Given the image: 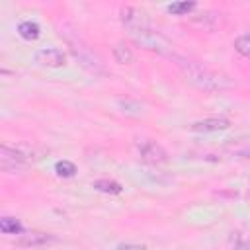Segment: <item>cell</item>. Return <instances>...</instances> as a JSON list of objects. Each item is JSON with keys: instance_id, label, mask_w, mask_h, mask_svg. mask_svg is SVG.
Wrapping results in <instances>:
<instances>
[{"instance_id": "obj_9", "label": "cell", "mask_w": 250, "mask_h": 250, "mask_svg": "<svg viewBox=\"0 0 250 250\" xmlns=\"http://www.w3.org/2000/svg\"><path fill=\"white\" fill-rule=\"evenodd\" d=\"M51 240H53V236L47 232H25V234L16 238V244L23 246V248H31V246H43Z\"/></svg>"}, {"instance_id": "obj_20", "label": "cell", "mask_w": 250, "mask_h": 250, "mask_svg": "<svg viewBox=\"0 0 250 250\" xmlns=\"http://www.w3.org/2000/svg\"><path fill=\"white\" fill-rule=\"evenodd\" d=\"M234 250H250V238H240L234 246Z\"/></svg>"}, {"instance_id": "obj_7", "label": "cell", "mask_w": 250, "mask_h": 250, "mask_svg": "<svg viewBox=\"0 0 250 250\" xmlns=\"http://www.w3.org/2000/svg\"><path fill=\"white\" fill-rule=\"evenodd\" d=\"M229 119L225 117H207V119H199L195 123L189 125V129L193 133H217V131H225L229 129Z\"/></svg>"}, {"instance_id": "obj_13", "label": "cell", "mask_w": 250, "mask_h": 250, "mask_svg": "<svg viewBox=\"0 0 250 250\" xmlns=\"http://www.w3.org/2000/svg\"><path fill=\"white\" fill-rule=\"evenodd\" d=\"M195 6H197L195 2H188V0H184V2H172V4L168 6V12L174 14V16H186V14H189Z\"/></svg>"}, {"instance_id": "obj_19", "label": "cell", "mask_w": 250, "mask_h": 250, "mask_svg": "<svg viewBox=\"0 0 250 250\" xmlns=\"http://www.w3.org/2000/svg\"><path fill=\"white\" fill-rule=\"evenodd\" d=\"M115 250H146V246L137 244V242H121V244H117Z\"/></svg>"}, {"instance_id": "obj_3", "label": "cell", "mask_w": 250, "mask_h": 250, "mask_svg": "<svg viewBox=\"0 0 250 250\" xmlns=\"http://www.w3.org/2000/svg\"><path fill=\"white\" fill-rule=\"evenodd\" d=\"M39 158H41V150H37L35 146H29V145H16V146L2 145L0 146V168L10 174L25 170L31 162H35Z\"/></svg>"}, {"instance_id": "obj_6", "label": "cell", "mask_w": 250, "mask_h": 250, "mask_svg": "<svg viewBox=\"0 0 250 250\" xmlns=\"http://www.w3.org/2000/svg\"><path fill=\"white\" fill-rule=\"evenodd\" d=\"M189 25L195 27L197 31H217L219 27L225 25V14L217 10H205L197 16H191Z\"/></svg>"}, {"instance_id": "obj_8", "label": "cell", "mask_w": 250, "mask_h": 250, "mask_svg": "<svg viewBox=\"0 0 250 250\" xmlns=\"http://www.w3.org/2000/svg\"><path fill=\"white\" fill-rule=\"evenodd\" d=\"M35 59H37L39 64L49 66V68H59L66 61V57L61 49H41V51L35 53Z\"/></svg>"}, {"instance_id": "obj_18", "label": "cell", "mask_w": 250, "mask_h": 250, "mask_svg": "<svg viewBox=\"0 0 250 250\" xmlns=\"http://www.w3.org/2000/svg\"><path fill=\"white\" fill-rule=\"evenodd\" d=\"M227 150L238 158H250V143H236V145H229Z\"/></svg>"}, {"instance_id": "obj_15", "label": "cell", "mask_w": 250, "mask_h": 250, "mask_svg": "<svg viewBox=\"0 0 250 250\" xmlns=\"http://www.w3.org/2000/svg\"><path fill=\"white\" fill-rule=\"evenodd\" d=\"M234 49H236V51H238L242 57L250 59V33L238 35V37L234 39Z\"/></svg>"}, {"instance_id": "obj_5", "label": "cell", "mask_w": 250, "mask_h": 250, "mask_svg": "<svg viewBox=\"0 0 250 250\" xmlns=\"http://www.w3.org/2000/svg\"><path fill=\"white\" fill-rule=\"evenodd\" d=\"M137 150H139V156L146 164L158 166V164H166L168 162V152L158 143H154L150 139H139L137 141Z\"/></svg>"}, {"instance_id": "obj_10", "label": "cell", "mask_w": 250, "mask_h": 250, "mask_svg": "<svg viewBox=\"0 0 250 250\" xmlns=\"http://www.w3.org/2000/svg\"><path fill=\"white\" fill-rule=\"evenodd\" d=\"M18 33H20L23 39H27V41H35V39L41 35V29H39V25H37L35 21H21V23L18 25Z\"/></svg>"}, {"instance_id": "obj_2", "label": "cell", "mask_w": 250, "mask_h": 250, "mask_svg": "<svg viewBox=\"0 0 250 250\" xmlns=\"http://www.w3.org/2000/svg\"><path fill=\"white\" fill-rule=\"evenodd\" d=\"M61 37L66 41V45H68L72 57L78 61V64H80L86 72H90V74H94V76H104V74H105V66H104L102 57L78 35V31L70 29L68 25H61Z\"/></svg>"}, {"instance_id": "obj_14", "label": "cell", "mask_w": 250, "mask_h": 250, "mask_svg": "<svg viewBox=\"0 0 250 250\" xmlns=\"http://www.w3.org/2000/svg\"><path fill=\"white\" fill-rule=\"evenodd\" d=\"M92 186L98 191H104V193H121V186L113 180H96Z\"/></svg>"}, {"instance_id": "obj_1", "label": "cell", "mask_w": 250, "mask_h": 250, "mask_svg": "<svg viewBox=\"0 0 250 250\" xmlns=\"http://www.w3.org/2000/svg\"><path fill=\"white\" fill-rule=\"evenodd\" d=\"M174 61V64L180 68V72L184 74V78L195 86L197 90H203V92H223V90H230L234 88V82L230 76L223 74V72H217V70H211L191 59H186L178 53H174L170 57Z\"/></svg>"}, {"instance_id": "obj_11", "label": "cell", "mask_w": 250, "mask_h": 250, "mask_svg": "<svg viewBox=\"0 0 250 250\" xmlns=\"http://www.w3.org/2000/svg\"><path fill=\"white\" fill-rule=\"evenodd\" d=\"M113 59L119 64H131L133 62V51L127 45H123V43H117L113 47Z\"/></svg>"}, {"instance_id": "obj_4", "label": "cell", "mask_w": 250, "mask_h": 250, "mask_svg": "<svg viewBox=\"0 0 250 250\" xmlns=\"http://www.w3.org/2000/svg\"><path fill=\"white\" fill-rule=\"evenodd\" d=\"M129 37L143 49L146 51H154L158 55H166V57H172L176 51H174V45L160 33L156 31L150 23L146 25H141V27H135V29H127Z\"/></svg>"}, {"instance_id": "obj_12", "label": "cell", "mask_w": 250, "mask_h": 250, "mask_svg": "<svg viewBox=\"0 0 250 250\" xmlns=\"http://www.w3.org/2000/svg\"><path fill=\"white\" fill-rule=\"evenodd\" d=\"M0 230L4 234H20L21 232V225L14 217H2L0 219Z\"/></svg>"}, {"instance_id": "obj_17", "label": "cell", "mask_w": 250, "mask_h": 250, "mask_svg": "<svg viewBox=\"0 0 250 250\" xmlns=\"http://www.w3.org/2000/svg\"><path fill=\"white\" fill-rule=\"evenodd\" d=\"M121 111L123 113H129V115H141L143 113V105L139 102H131V100H119L117 102Z\"/></svg>"}, {"instance_id": "obj_16", "label": "cell", "mask_w": 250, "mask_h": 250, "mask_svg": "<svg viewBox=\"0 0 250 250\" xmlns=\"http://www.w3.org/2000/svg\"><path fill=\"white\" fill-rule=\"evenodd\" d=\"M55 172H57L59 176H62V178H70V176L76 174V166H74L70 160H59V162L55 164Z\"/></svg>"}]
</instances>
